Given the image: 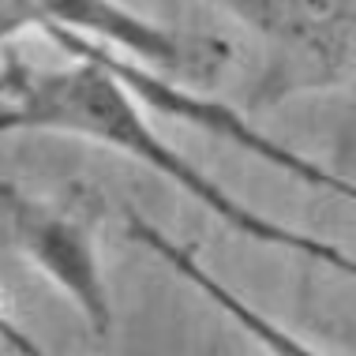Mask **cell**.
<instances>
[{
  "mask_svg": "<svg viewBox=\"0 0 356 356\" xmlns=\"http://www.w3.org/2000/svg\"><path fill=\"white\" fill-rule=\"evenodd\" d=\"M4 131H53V136L90 139L102 147L124 154L165 177L188 199H195L218 221H225L233 233L255 240L274 252H293L345 274L356 282V259L345 248L300 233L293 225L259 214L214 177H207L191 158H184L172 143H165L147 117V105L124 86L109 68L94 60H72L68 68H31V64L8 56L4 60V109H0Z\"/></svg>",
  "mask_w": 356,
  "mask_h": 356,
  "instance_id": "1",
  "label": "cell"
},
{
  "mask_svg": "<svg viewBox=\"0 0 356 356\" xmlns=\"http://www.w3.org/2000/svg\"><path fill=\"white\" fill-rule=\"evenodd\" d=\"M0 23L8 42L23 31H68L180 83L214 79L229 60L221 38L169 31L120 0H0Z\"/></svg>",
  "mask_w": 356,
  "mask_h": 356,
  "instance_id": "2",
  "label": "cell"
},
{
  "mask_svg": "<svg viewBox=\"0 0 356 356\" xmlns=\"http://www.w3.org/2000/svg\"><path fill=\"white\" fill-rule=\"evenodd\" d=\"M4 225L15 248L79 307L94 334H109V285L102 274V259L94 236L75 218L31 203L12 184H4Z\"/></svg>",
  "mask_w": 356,
  "mask_h": 356,
  "instance_id": "3",
  "label": "cell"
},
{
  "mask_svg": "<svg viewBox=\"0 0 356 356\" xmlns=\"http://www.w3.org/2000/svg\"><path fill=\"white\" fill-rule=\"evenodd\" d=\"M326 79H356V0H207Z\"/></svg>",
  "mask_w": 356,
  "mask_h": 356,
  "instance_id": "4",
  "label": "cell"
},
{
  "mask_svg": "<svg viewBox=\"0 0 356 356\" xmlns=\"http://www.w3.org/2000/svg\"><path fill=\"white\" fill-rule=\"evenodd\" d=\"M128 225H131V236H136L139 244H147L150 252L169 266L172 274L184 277L191 289H199V293H203L221 315H229V319H233L240 330L248 334V338H255L266 353H274V356H323L319 349H312V345H307L304 338L289 334L282 323H274L266 312H259L255 304H248L244 296H240L236 289H229L225 282H221V277H214L195 255L188 252L184 244L169 240L158 225H150V221H143V218H128Z\"/></svg>",
  "mask_w": 356,
  "mask_h": 356,
  "instance_id": "5",
  "label": "cell"
}]
</instances>
